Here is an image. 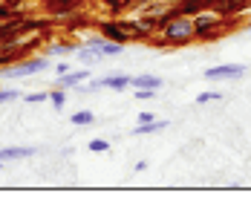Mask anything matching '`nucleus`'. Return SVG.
<instances>
[{
  "label": "nucleus",
  "instance_id": "nucleus-1",
  "mask_svg": "<svg viewBox=\"0 0 251 202\" xmlns=\"http://www.w3.org/2000/svg\"><path fill=\"white\" fill-rule=\"evenodd\" d=\"M194 41H197V35H194V18L176 15L162 32L151 35L148 47H153V50H179V47H191Z\"/></svg>",
  "mask_w": 251,
  "mask_h": 202
},
{
  "label": "nucleus",
  "instance_id": "nucleus-2",
  "mask_svg": "<svg viewBox=\"0 0 251 202\" xmlns=\"http://www.w3.org/2000/svg\"><path fill=\"white\" fill-rule=\"evenodd\" d=\"M194 35H197V41H202V44L220 41L223 35H228L226 18L217 9H205L200 15H194Z\"/></svg>",
  "mask_w": 251,
  "mask_h": 202
},
{
  "label": "nucleus",
  "instance_id": "nucleus-3",
  "mask_svg": "<svg viewBox=\"0 0 251 202\" xmlns=\"http://www.w3.org/2000/svg\"><path fill=\"white\" fill-rule=\"evenodd\" d=\"M47 67H50V55L44 52V55H35V58H21L9 70H0V78H29V76H38Z\"/></svg>",
  "mask_w": 251,
  "mask_h": 202
},
{
  "label": "nucleus",
  "instance_id": "nucleus-4",
  "mask_svg": "<svg viewBox=\"0 0 251 202\" xmlns=\"http://www.w3.org/2000/svg\"><path fill=\"white\" fill-rule=\"evenodd\" d=\"M84 3H87V0H41V9L50 15L55 24H61V21H67L70 15L81 12Z\"/></svg>",
  "mask_w": 251,
  "mask_h": 202
},
{
  "label": "nucleus",
  "instance_id": "nucleus-5",
  "mask_svg": "<svg viewBox=\"0 0 251 202\" xmlns=\"http://www.w3.org/2000/svg\"><path fill=\"white\" fill-rule=\"evenodd\" d=\"M96 29H99L101 38L107 41H116V44H130V35L125 32V26L119 18H99L96 21Z\"/></svg>",
  "mask_w": 251,
  "mask_h": 202
},
{
  "label": "nucleus",
  "instance_id": "nucleus-6",
  "mask_svg": "<svg viewBox=\"0 0 251 202\" xmlns=\"http://www.w3.org/2000/svg\"><path fill=\"white\" fill-rule=\"evenodd\" d=\"M246 76V67L243 64H223V67H208L205 78L208 81H237V78Z\"/></svg>",
  "mask_w": 251,
  "mask_h": 202
},
{
  "label": "nucleus",
  "instance_id": "nucleus-7",
  "mask_svg": "<svg viewBox=\"0 0 251 202\" xmlns=\"http://www.w3.org/2000/svg\"><path fill=\"white\" fill-rule=\"evenodd\" d=\"M119 21H122V26H125V32L130 35V41H145V44L151 41L153 32L142 24V18H119Z\"/></svg>",
  "mask_w": 251,
  "mask_h": 202
},
{
  "label": "nucleus",
  "instance_id": "nucleus-8",
  "mask_svg": "<svg viewBox=\"0 0 251 202\" xmlns=\"http://www.w3.org/2000/svg\"><path fill=\"white\" fill-rule=\"evenodd\" d=\"M87 78H90V67H87V70H70L67 76H61L58 81H61L64 90H75L78 84H84Z\"/></svg>",
  "mask_w": 251,
  "mask_h": 202
},
{
  "label": "nucleus",
  "instance_id": "nucleus-9",
  "mask_svg": "<svg viewBox=\"0 0 251 202\" xmlns=\"http://www.w3.org/2000/svg\"><path fill=\"white\" fill-rule=\"evenodd\" d=\"M38 148H0V162H12V159H29L35 156Z\"/></svg>",
  "mask_w": 251,
  "mask_h": 202
},
{
  "label": "nucleus",
  "instance_id": "nucleus-10",
  "mask_svg": "<svg viewBox=\"0 0 251 202\" xmlns=\"http://www.w3.org/2000/svg\"><path fill=\"white\" fill-rule=\"evenodd\" d=\"M101 84L110 87L113 93H122V90H127V87H133V78L130 76H104L101 78Z\"/></svg>",
  "mask_w": 251,
  "mask_h": 202
},
{
  "label": "nucleus",
  "instance_id": "nucleus-11",
  "mask_svg": "<svg viewBox=\"0 0 251 202\" xmlns=\"http://www.w3.org/2000/svg\"><path fill=\"white\" fill-rule=\"evenodd\" d=\"M168 130V122L165 119H153V122H145V125H136L133 136H151V133H162Z\"/></svg>",
  "mask_w": 251,
  "mask_h": 202
},
{
  "label": "nucleus",
  "instance_id": "nucleus-12",
  "mask_svg": "<svg viewBox=\"0 0 251 202\" xmlns=\"http://www.w3.org/2000/svg\"><path fill=\"white\" fill-rule=\"evenodd\" d=\"M78 52V44L75 41H55V44H50V50H47V55H75Z\"/></svg>",
  "mask_w": 251,
  "mask_h": 202
},
{
  "label": "nucleus",
  "instance_id": "nucleus-13",
  "mask_svg": "<svg viewBox=\"0 0 251 202\" xmlns=\"http://www.w3.org/2000/svg\"><path fill=\"white\" fill-rule=\"evenodd\" d=\"M133 87H136V90H142V87L162 90V87H165V81H162L159 76H136V78H133Z\"/></svg>",
  "mask_w": 251,
  "mask_h": 202
},
{
  "label": "nucleus",
  "instance_id": "nucleus-14",
  "mask_svg": "<svg viewBox=\"0 0 251 202\" xmlns=\"http://www.w3.org/2000/svg\"><path fill=\"white\" fill-rule=\"evenodd\" d=\"M101 6H104V12H107L110 18H122L127 9H130L125 0H101Z\"/></svg>",
  "mask_w": 251,
  "mask_h": 202
},
{
  "label": "nucleus",
  "instance_id": "nucleus-15",
  "mask_svg": "<svg viewBox=\"0 0 251 202\" xmlns=\"http://www.w3.org/2000/svg\"><path fill=\"white\" fill-rule=\"evenodd\" d=\"M78 58H81V64H87V67H93V64H99L101 58H104V55H101L99 50H93V47H78V52H75Z\"/></svg>",
  "mask_w": 251,
  "mask_h": 202
},
{
  "label": "nucleus",
  "instance_id": "nucleus-16",
  "mask_svg": "<svg viewBox=\"0 0 251 202\" xmlns=\"http://www.w3.org/2000/svg\"><path fill=\"white\" fill-rule=\"evenodd\" d=\"M70 122H73L75 127H90V125H96V113H90V110H78V113L70 116Z\"/></svg>",
  "mask_w": 251,
  "mask_h": 202
},
{
  "label": "nucleus",
  "instance_id": "nucleus-17",
  "mask_svg": "<svg viewBox=\"0 0 251 202\" xmlns=\"http://www.w3.org/2000/svg\"><path fill=\"white\" fill-rule=\"evenodd\" d=\"M50 104L61 113L64 107H67V90L64 87H58V90H50Z\"/></svg>",
  "mask_w": 251,
  "mask_h": 202
},
{
  "label": "nucleus",
  "instance_id": "nucleus-18",
  "mask_svg": "<svg viewBox=\"0 0 251 202\" xmlns=\"http://www.w3.org/2000/svg\"><path fill=\"white\" fill-rule=\"evenodd\" d=\"M26 104H47L50 101V90H41V93H29V96H24Z\"/></svg>",
  "mask_w": 251,
  "mask_h": 202
},
{
  "label": "nucleus",
  "instance_id": "nucleus-19",
  "mask_svg": "<svg viewBox=\"0 0 251 202\" xmlns=\"http://www.w3.org/2000/svg\"><path fill=\"white\" fill-rule=\"evenodd\" d=\"M211 101H223V93L220 90H208V93L197 96V104H211Z\"/></svg>",
  "mask_w": 251,
  "mask_h": 202
},
{
  "label": "nucleus",
  "instance_id": "nucleus-20",
  "mask_svg": "<svg viewBox=\"0 0 251 202\" xmlns=\"http://www.w3.org/2000/svg\"><path fill=\"white\" fill-rule=\"evenodd\" d=\"M107 151H110L107 139H90V153H107Z\"/></svg>",
  "mask_w": 251,
  "mask_h": 202
},
{
  "label": "nucleus",
  "instance_id": "nucleus-21",
  "mask_svg": "<svg viewBox=\"0 0 251 202\" xmlns=\"http://www.w3.org/2000/svg\"><path fill=\"white\" fill-rule=\"evenodd\" d=\"M18 99H21V90H0V104H9Z\"/></svg>",
  "mask_w": 251,
  "mask_h": 202
},
{
  "label": "nucleus",
  "instance_id": "nucleus-22",
  "mask_svg": "<svg viewBox=\"0 0 251 202\" xmlns=\"http://www.w3.org/2000/svg\"><path fill=\"white\" fill-rule=\"evenodd\" d=\"M156 96H159V93H156V90H151V87H142V90H136V99H139V101H153Z\"/></svg>",
  "mask_w": 251,
  "mask_h": 202
},
{
  "label": "nucleus",
  "instance_id": "nucleus-23",
  "mask_svg": "<svg viewBox=\"0 0 251 202\" xmlns=\"http://www.w3.org/2000/svg\"><path fill=\"white\" fill-rule=\"evenodd\" d=\"M70 70H73V67H70L67 61H61V64H55V76H58V78H61V76H67Z\"/></svg>",
  "mask_w": 251,
  "mask_h": 202
},
{
  "label": "nucleus",
  "instance_id": "nucleus-24",
  "mask_svg": "<svg viewBox=\"0 0 251 202\" xmlns=\"http://www.w3.org/2000/svg\"><path fill=\"white\" fill-rule=\"evenodd\" d=\"M3 3H6L12 12H24V3H26V0H3Z\"/></svg>",
  "mask_w": 251,
  "mask_h": 202
},
{
  "label": "nucleus",
  "instance_id": "nucleus-25",
  "mask_svg": "<svg viewBox=\"0 0 251 202\" xmlns=\"http://www.w3.org/2000/svg\"><path fill=\"white\" fill-rule=\"evenodd\" d=\"M153 119H156L153 113H139V125H145V122H153Z\"/></svg>",
  "mask_w": 251,
  "mask_h": 202
},
{
  "label": "nucleus",
  "instance_id": "nucleus-26",
  "mask_svg": "<svg viewBox=\"0 0 251 202\" xmlns=\"http://www.w3.org/2000/svg\"><path fill=\"white\" fill-rule=\"evenodd\" d=\"M145 171H148V162H145V159H142V162H136V174H145Z\"/></svg>",
  "mask_w": 251,
  "mask_h": 202
},
{
  "label": "nucleus",
  "instance_id": "nucleus-27",
  "mask_svg": "<svg viewBox=\"0 0 251 202\" xmlns=\"http://www.w3.org/2000/svg\"><path fill=\"white\" fill-rule=\"evenodd\" d=\"M246 29H249V35H251V24H249V26H246Z\"/></svg>",
  "mask_w": 251,
  "mask_h": 202
},
{
  "label": "nucleus",
  "instance_id": "nucleus-28",
  "mask_svg": "<svg viewBox=\"0 0 251 202\" xmlns=\"http://www.w3.org/2000/svg\"><path fill=\"white\" fill-rule=\"evenodd\" d=\"M0 168H3V162H0Z\"/></svg>",
  "mask_w": 251,
  "mask_h": 202
}]
</instances>
